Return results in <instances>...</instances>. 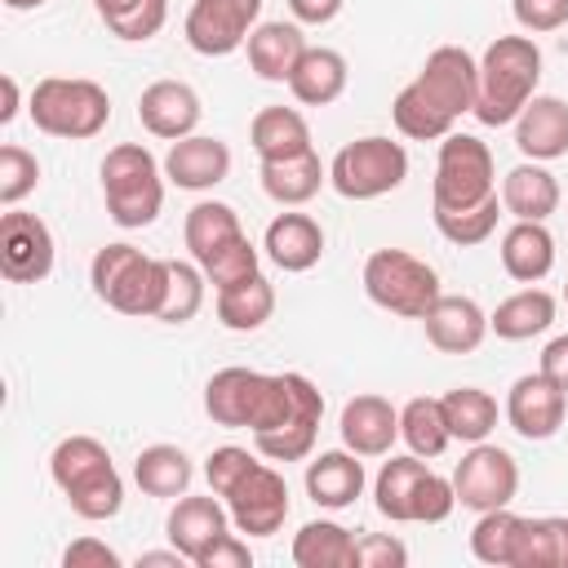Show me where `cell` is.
I'll list each match as a JSON object with an SVG mask.
<instances>
[{"label": "cell", "instance_id": "obj_48", "mask_svg": "<svg viewBox=\"0 0 568 568\" xmlns=\"http://www.w3.org/2000/svg\"><path fill=\"white\" fill-rule=\"evenodd\" d=\"M457 506V493H453V479L426 470V479L417 484V501H413V524H444Z\"/></svg>", "mask_w": 568, "mask_h": 568}, {"label": "cell", "instance_id": "obj_47", "mask_svg": "<svg viewBox=\"0 0 568 568\" xmlns=\"http://www.w3.org/2000/svg\"><path fill=\"white\" fill-rule=\"evenodd\" d=\"M257 466V457L248 453V448H235V444H222V448H213L209 453V462H204V479H209V493H217V497H226L248 470Z\"/></svg>", "mask_w": 568, "mask_h": 568}, {"label": "cell", "instance_id": "obj_55", "mask_svg": "<svg viewBox=\"0 0 568 568\" xmlns=\"http://www.w3.org/2000/svg\"><path fill=\"white\" fill-rule=\"evenodd\" d=\"M182 559H186V555L173 546V550H151V555H142L138 568H182Z\"/></svg>", "mask_w": 568, "mask_h": 568}, {"label": "cell", "instance_id": "obj_2", "mask_svg": "<svg viewBox=\"0 0 568 568\" xmlns=\"http://www.w3.org/2000/svg\"><path fill=\"white\" fill-rule=\"evenodd\" d=\"M49 475L80 519H115L124 506V479L106 444H98L93 435H67L49 453Z\"/></svg>", "mask_w": 568, "mask_h": 568}, {"label": "cell", "instance_id": "obj_51", "mask_svg": "<svg viewBox=\"0 0 568 568\" xmlns=\"http://www.w3.org/2000/svg\"><path fill=\"white\" fill-rule=\"evenodd\" d=\"M253 564V550H248V541L244 537H235V532H222L213 546H204L200 550V559H195V568H248Z\"/></svg>", "mask_w": 568, "mask_h": 568}, {"label": "cell", "instance_id": "obj_14", "mask_svg": "<svg viewBox=\"0 0 568 568\" xmlns=\"http://www.w3.org/2000/svg\"><path fill=\"white\" fill-rule=\"evenodd\" d=\"M417 84L453 120H462L466 111H475V98H479V62L462 44H439V49L426 53V62L417 71Z\"/></svg>", "mask_w": 568, "mask_h": 568}, {"label": "cell", "instance_id": "obj_52", "mask_svg": "<svg viewBox=\"0 0 568 568\" xmlns=\"http://www.w3.org/2000/svg\"><path fill=\"white\" fill-rule=\"evenodd\" d=\"M120 564L124 559L106 541H98V537H80V541H71L62 550V568H120Z\"/></svg>", "mask_w": 568, "mask_h": 568}, {"label": "cell", "instance_id": "obj_38", "mask_svg": "<svg viewBox=\"0 0 568 568\" xmlns=\"http://www.w3.org/2000/svg\"><path fill=\"white\" fill-rule=\"evenodd\" d=\"M439 404H444L448 435L462 439V444H479L497 426V399L479 386H453L448 395H439Z\"/></svg>", "mask_w": 568, "mask_h": 568}, {"label": "cell", "instance_id": "obj_13", "mask_svg": "<svg viewBox=\"0 0 568 568\" xmlns=\"http://www.w3.org/2000/svg\"><path fill=\"white\" fill-rule=\"evenodd\" d=\"M0 271L9 284H36L53 271V231L22 209L0 217Z\"/></svg>", "mask_w": 568, "mask_h": 568}, {"label": "cell", "instance_id": "obj_34", "mask_svg": "<svg viewBox=\"0 0 568 568\" xmlns=\"http://www.w3.org/2000/svg\"><path fill=\"white\" fill-rule=\"evenodd\" d=\"M297 568H355V532L333 519H311L293 537Z\"/></svg>", "mask_w": 568, "mask_h": 568}, {"label": "cell", "instance_id": "obj_1", "mask_svg": "<svg viewBox=\"0 0 568 568\" xmlns=\"http://www.w3.org/2000/svg\"><path fill=\"white\" fill-rule=\"evenodd\" d=\"M541 80V49L532 36H497L484 58H479V98H475V120L479 124H515L528 98L537 93Z\"/></svg>", "mask_w": 568, "mask_h": 568}, {"label": "cell", "instance_id": "obj_17", "mask_svg": "<svg viewBox=\"0 0 568 568\" xmlns=\"http://www.w3.org/2000/svg\"><path fill=\"white\" fill-rule=\"evenodd\" d=\"M426 342L444 355H470L484 337H488V315L475 297L466 293H439L435 306L422 315Z\"/></svg>", "mask_w": 568, "mask_h": 568}, {"label": "cell", "instance_id": "obj_15", "mask_svg": "<svg viewBox=\"0 0 568 568\" xmlns=\"http://www.w3.org/2000/svg\"><path fill=\"white\" fill-rule=\"evenodd\" d=\"M564 413H568V390L555 386L541 368L515 377V386L506 395V422L515 426V435H524V439H550V435H559Z\"/></svg>", "mask_w": 568, "mask_h": 568}, {"label": "cell", "instance_id": "obj_16", "mask_svg": "<svg viewBox=\"0 0 568 568\" xmlns=\"http://www.w3.org/2000/svg\"><path fill=\"white\" fill-rule=\"evenodd\" d=\"M204 106H200V93L186 84V80H155L142 89L138 98V120L151 138H164V142H178V138H191L195 124H200Z\"/></svg>", "mask_w": 568, "mask_h": 568}, {"label": "cell", "instance_id": "obj_32", "mask_svg": "<svg viewBox=\"0 0 568 568\" xmlns=\"http://www.w3.org/2000/svg\"><path fill=\"white\" fill-rule=\"evenodd\" d=\"M275 315V288L271 280L257 271L231 288H217V324L231 333H253Z\"/></svg>", "mask_w": 568, "mask_h": 568}, {"label": "cell", "instance_id": "obj_56", "mask_svg": "<svg viewBox=\"0 0 568 568\" xmlns=\"http://www.w3.org/2000/svg\"><path fill=\"white\" fill-rule=\"evenodd\" d=\"M0 93H4V106H0V124H9L18 115V80L13 75H0Z\"/></svg>", "mask_w": 568, "mask_h": 568}, {"label": "cell", "instance_id": "obj_36", "mask_svg": "<svg viewBox=\"0 0 568 568\" xmlns=\"http://www.w3.org/2000/svg\"><path fill=\"white\" fill-rule=\"evenodd\" d=\"M510 568H568V515L524 519Z\"/></svg>", "mask_w": 568, "mask_h": 568}, {"label": "cell", "instance_id": "obj_30", "mask_svg": "<svg viewBox=\"0 0 568 568\" xmlns=\"http://www.w3.org/2000/svg\"><path fill=\"white\" fill-rule=\"evenodd\" d=\"M501 266L519 284L546 280L555 266V235L546 231V222H515L501 235Z\"/></svg>", "mask_w": 568, "mask_h": 568}, {"label": "cell", "instance_id": "obj_5", "mask_svg": "<svg viewBox=\"0 0 568 568\" xmlns=\"http://www.w3.org/2000/svg\"><path fill=\"white\" fill-rule=\"evenodd\" d=\"M31 120L40 133L49 138H67V142H84V138H98L111 120V98L98 80H84V75H44L36 89H31V102H27Z\"/></svg>", "mask_w": 568, "mask_h": 568}, {"label": "cell", "instance_id": "obj_23", "mask_svg": "<svg viewBox=\"0 0 568 568\" xmlns=\"http://www.w3.org/2000/svg\"><path fill=\"white\" fill-rule=\"evenodd\" d=\"M262 248L280 271L302 275L324 257V226L311 213H280V217H271Z\"/></svg>", "mask_w": 568, "mask_h": 568}, {"label": "cell", "instance_id": "obj_41", "mask_svg": "<svg viewBox=\"0 0 568 568\" xmlns=\"http://www.w3.org/2000/svg\"><path fill=\"white\" fill-rule=\"evenodd\" d=\"M430 213H435V231H439L448 244L470 248V244H484V240L497 231V217H501L506 209H501L497 195H488V200L462 204V209H439V204H430Z\"/></svg>", "mask_w": 568, "mask_h": 568}, {"label": "cell", "instance_id": "obj_11", "mask_svg": "<svg viewBox=\"0 0 568 568\" xmlns=\"http://www.w3.org/2000/svg\"><path fill=\"white\" fill-rule=\"evenodd\" d=\"M226 510H231V524L235 532H248V537H271L284 528L288 519V484L275 466L257 462L226 497Z\"/></svg>", "mask_w": 568, "mask_h": 568}, {"label": "cell", "instance_id": "obj_9", "mask_svg": "<svg viewBox=\"0 0 568 568\" xmlns=\"http://www.w3.org/2000/svg\"><path fill=\"white\" fill-rule=\"evenodd\" d=\"M453 493L466 510H497V506H510L515 493H519V466L506 448L479 439L462 453V462L453 466Z\"/></svg>", "mask_w": 568, "mask_h": 568}, {"label": "cell", "instance_id": "obj_10", "mask_svg": "<svg viewBox=\"0 0 568 568\" xmlns=\"http://www.w3.org/2000/svg\"><path fill=\"white\" fill-rule=\"evenodd\" d=\"M262 0H195L186 9V44L204 58H226L248 44Z\"/></svg>", "mask_w": 568, "mask_h": 568}, {"label": "cell", "instance_id": "obj_26", "mask_svg": "<svg viewBox=\"0 0 568 568\" xmlns=\"http://www.w3.org/2000/svg\"><path fill=\"white\" fill-rule=\"evenodd\" d=\"M501 209L515 217V222H546L555 209H559V182L546 164L537 160H524L506 173L501 182Z\"/></svg>", "mask_w": 568, "mask_h": 568}, {"label": "cell", "instance_id": "obj_53", "mask_svg": "<svg viewBox=\"0 0 568 568\" xmlns=\"http://www.w3.org/2000/svg\"><path fill=\"white\" fill-rule=\"evenodd\" d=\"M555 386H564L568 390V333H559V337H550L546 346H541V364H537Z\"/></svg>", "mask_w": 568, "mask_h": 568}, {"label": "cell", "instance_id": "obj_43", "mask_svg": "<svg viewBox=\"0 0 568 568\" xmlns=\"http://www.w3.org/2000/svg\"><path fill=\"white\" fill-rule=\"evenodd\" d=\"M519 524H524V515H515L510 506L484 510L479 524L470 528V555H475L479 564L510 568V564H515V537H519Z\"/></svg>", "mask_w": 568, "mask_h": 568}, {"label": "cell", "instance_id": "obj_40", "mask_svg": "<svg viewBox=\"0 0 568 568\" xmlns=\"http://www.w3.org/2000/svg\"><path fill=\"white\" fill-rule=\"evenodd\" d=\"M235 235H244V226H240V213H235L231 204H222V200H200V204L186 209L182 240H186V248H191L195 262H204L217 244H226V240H235Z\"/></svg>", "mask_w": 568, "mask_h": 568}, {"label": "cell", "instance_id": "obj_7", "mask_svg": "<svg viewBox=\"0 0 568 568\" xmlns=\"http://www.w3.org/2000/svg\"><path fill=\"white\" fill-rule=\"evenodd\" d=\"M408 178V151L382 133H368V138H355L346 142L333 164H328V182L342 200H377V195H390L399 191Z\"/></svg>", "mask_w": 568, "mask_h": 568}, {"label": "cell", "instance_id": "obj_19", "mask_svg": "<svg viewBox=\"0 0 568 568\" xmlns=\"http://www.w3.org/2000/svg\"><path fill=\"white\" fill-rule=\"evenodd\" d=\"M342 444L359 457H386L390 444L399 439V408L382 395H355L342 404Z\"/></svg>", "mask_w": 568, "mask_h": 568}, {"label": "cell", "instance_id": "obj_20", "mask_svg": "<svg viewBox=\"0 0 568 568\" xmlns=\"http://www.w3.org/2000/svg\"><path fill=\"white\" fill-rule=\"evenodd\" d=\"M164 532H169V546H178L195 564L204 546H213L222 532H231V510L217 493H209V497H186L182 493V497H173Z\"/></svg>", "mask_w": 568, "mask_h": 568}, {"label": "cell", "instance_id": "obj_21", "mask_svg": "<svg viewBox=\"0 0 568 568\" xmlns=\"http://www.w3.org/2000/svg\"><path fill=\"white\" fill-rule=\"evenodd\" d=\"M226 173H231V146L222 138L191 133L178 138L164 155V178L182 191H213L217 182H226Z\"/></svg>", "mask_w": 568, "mask_h": 568}, {"label": "cell", "instance_id": "obj_18", "mask_svg": "<svg viewBox=\"0 0 568 568\" xmlns=\"http://www.w3.org/2000/svg\"><path fill=\"white\" fill-rule=\"evenodd\" d=\"M271 386V373H257V368H217L204 386V413L217 422V426H231V430H248L253 417H257V404Z\"/></svg>", "mask_w": 568, "mask_h": 568}, {"label": "cell", "instance_id": "obj_27", "mask_svg": "<svg viewBox=\"0 0 568 568\" xmlns=\"http://www.w3.org/2000/svg\"><path fill=\"white\" fill-rule=\"evenodd\" d=\"M346 80H351L346 58L337 49H328V44H311L302 53L297 71L288 75V89H293V98L302 106H328V102H337L346 93Z\"/></svg>", "mask_w": 568, "mask_h": 568}, {"label": "cell", "instance_id": "obj_50", "mask_svg": "<svg viewBox=\"0 0 568 568\" xmlns=\"http://www.w3.org/2000/svg\"><path fill=\"white\" fill-rule=\"evenodd\" d=\"M404 564H408V546L399 537L386 532L355 537V568H404Z\"/></svg>", "mask_w": 568, "mask_h": 568}, {"label": "cell", "instance_id": "obj_42", "mask_svg": "<svg viewBox=\"0 0 568 568\" xmlns=\"http://www.w3.org/2000/svg\"><path fill=\"white\" fill-rule=\"evenodd\" d=\"M93 9L106 22V31L129 44L151 40L169 18V0H93Z\"/></svg>", "mask_w": 568, "mask_h": 568}, {"label": "cell", "instance_id": "obj_6", "mask_svg": "<svg viewBox=\"0 0 568 568\" xmlns=\"http://www.w3.org/2000/svg\"><path fill=\"white\" fill-rule=\"evenodd\" d=\"M359 280H364L368 302L390 311V315H399V320H422L435 306V297L444 293L435 266L422 262L408 248H377V253H368Z\"/></svg>", "mask_w": 568, "mask_h": 568}, {"label": "cell", "instance_id": "obj_8", "mask_svg": "<svg viewBox=\"0 0 568 568\" xmlns=\"http://www.w3.org/2000/svg\"><path fill=\"white\" fill-rule=\"evenodd\" d=\"M497 195L493 186V151L475 133H448L439 138V160H435V182H430V204L439 209H462Z\"/></svg>", "mask_w": 568, "mask_h": 568}, {"label": "cell", "instance_id": "obj_22", "mask_svg": "<svg viewBox=\"0 0 568 568\" xmlns=\"http://www.w3.org/2000/svg\"><path fill=\"white\" fill-rule=\"evenodd\" d=\"M515 146L537 164L568 155V102L550 93H532L515 120Z\"/></svg>", "mask_w": 568, "mask_h": 568}, {"label": "cell", "instance_id": "obj_46", "mask_svg": "<svg viewBox=\"0 0 568 568\" xmlns=\"http://www.w3.org/2000/svg\"><path fill=\"white\" fill-rule=\"evenodd\" d=\"M40 186V160L27 146H0V204L18 209Z\"/></svg>", "mask_w": 568, "mask_h": 568}, {"label": "cell", "instance_id": "obj_39", "mask_svg": "<svg viewBox=\"0 0 568 568\" xmlns=\"http://www.w3.org/2000/svg\"><path fill=\"white\" fill-rule=\"evenodd\" d=\"M399 439L408 444V453L417 457H439L453 435H448V422H444V404L435 395H413L404 408H399Z\"/></svg>", "mask_w": 568, "mask_h": 568}, {"label": "cell", "instance_id": "obj_44", "mask_svg": "<svg viewBox=\"0 0 568 568\" xmlns=\"http://www.w3.org/2000/svg\"><path fill=\"white\" fill-rule=\"evenodd\" d=\"M204 271L195 262H169V280H164V302L155 311L160 324H186L200 315L204 306Z\"/></svg>", "mask_w": 568, "mask_h": 568}, {"label": "cell", "instance_id": "obj_24", "mask_svg": "<svg viewBox=\"0 0 568 568\" xmlns=\"http://www.w3.org/2000/svg\"><path fill=\"white\" fill-rule=\"evenodd\" d=\"M364 493V462L351 448H328L306 462V497L324 510H346Z\"/></svg>", "mask_w": 568, "mask_h": 568}, {"label": "cell", "instance_id": "obj_58", "mask_svg": "<svg viewBox=\"0 0 568 568\" xmlns=\"http://www.w3.org/2000/svg\"><path fill=\"white\" fill-rule=\"evenodd\" d=\"M564 302H568V284H564Z\"/></svg>", "mask_w": 568, "mask_h": 568}, {"label": "cell", "instance_id": "obj_29", "mask_svg": "<svg viewBox=\"0 0 568 568\" xmlns=\"http://www.w3.org/2000/svg\"><path fill=\"white\" fill-rule=\"evenodd\" d=\"M248 142L257 160H288L311 151V124L297 106H262L248 124Z\"/></svg>", "mask_w": 568, "mask_h": 568}, {"label": "cell", "instance_id": "obj_3", "mask_svg": "<svg viewBox=\"0 0 568 568\" xmlns=\"http://www.w3.org/2000/svg\"><path fill=\"white\" fill-rule=\"evenodd\" d=\"M164 280H169V257H146L133 244H102L89 262V284L93 293L133 320H155L164 302Z\"/></svg>", "mask_w": 568, "mask_h": 568}, {"label": "cell", "instance_id": "obj_57", "mask_svg": "<svg viewBox=\"0 0 568 568\" xmlns=\"http://www.w3.org/2000/svg\"><path fill=\"white\" fill-rule=\"evenodd\" d=\"M4 4H9V9H40L44 0H4Z\"/></svg>", "mask_w": 568, "mask_h": 568}, {"label": "cell", "instance_id": "obj_25", "mask_svg": "<svg viewBox=\"0 0 568 568\" xmlns=\"http://www.w3.org/2000/svg\"><path fill=\"white\" fill-rule=\"evenodd\" d=\"M244 49H248V67H253L257 80L288 84V75L297 71V62L311 44H306L297 22H257Z\"/></svg>", "mask_w": 568, "mask_h": 568}, {"label": "cell", "instance_id": "obj_49", "mask_svg": "<svg viewBox=\"0 0 568 568\" xmlns=\"http://www.w3.org/2000/svg\"><path fill=\"white\" fill-rule=\"evenodd\" d=\"M510 13L532 36H546V31L568 27V0H510Z\"/></svg>", "mask_w": 568, "mask_h": 568}, {"label": "cell", "instance_id": "obj_31", "mask_svg": "<svg viewBox=\"0 0 568 568\" xmlns=\"http://www.w3.org/2000/svg\"><path fill=\"white\" fill-rule=\"evenodd\" d=\"M555 306L559 302L546 288L528 284V288H519V293L497 302V311L488 315V333H497L501 342H528V337H537V333H546L555 324Z\"/></svg>", "mask_w": 568, "mask_h": 568}, {"label": "cell", "instance_id": "obj_37", "mask_svg": "<svg viewBox=\"0 0 568 568\" xmlns=\"http://www.w3.org/2000/svg\"><path fill=\"white\" fill-rule=\"evenodd\" d=\"M390 120H395V129L404 133V138H413V142H435V138H448L453 133V115L417 84V80H408L399 93H395V102H390Z\"/></svg>", "mask_w": 568, "mask_h": 568}, {"label": "cell", "instance_id": "obj_35", "mask_svg": "<svg viewBox=\"0 0 568 568\" xmlns=\"http://www.w3.org/2000/svg\"><path fill=\"white\" fill-rule=\"evenodd\" d=\"M191 475L195 466L178 444H151L133 462V479L146 497H182L191 488Z\"/></svg>", "mask_w": 568, "mask_h": 568}, {"label": "cell", "instance_id": "obj_54", "mask_svg": "<svg viewBox=\"0 0 568 568\" xmlns=\"http://www.w3.org/2000/svg\"><path fill=\"white\" fill-rule=\"evenodd\" d=\"M342 4L346 0H288V13L297 22H306V27H324V22H333L342 13Z\"/></svg>", "mask_w": 568, "mask_h": 568}, {"label": "cell", "instance_id": "obj_28", "mask_svg": "<svg viewBox=\"0 0 568 568\" xmlns=\"http://www.w3.org/2000/svg\"><path fill=\"white\" fill-rule=\"evenodd\" d=\"M324 182H328V169L315 155V146L302 151V155H288V160H262V191L284 209H297V204L315 200Z\"/></svg>", "mask_w": 568, "mask_h": 568}, {"label": "cell", "instance_id": "obj_4", "mask_svg": "<svg viewBox=\"0 0 568 568\" xmlns=\"http://www.w3.org/2000/svg\"><path fill=\"white\" fill-rule=\"evenodd\" d=\"M164 169L142 142H120L102 160V200L115 226L138 231L151 226L164 209Z\"/></svg>", "mask_w": 568, "mask_h": 568}, {"label": "cell", "instance_id": "obj_45", "mask_svg": "<svg viewBox=\"0 0 568 568\" xmlns=\"http://www.w3.org/2000/svg\"><path fill=\"white\" fill-rule=\"evenodd\" d=\"M257 262H262V253L253 248V240H248V235H235V240L217 244V248H213L204 262H195V266L204 271V280H209L213 288H231V284L257 275V271H262Z\"/></svg>", "mask_w": 568, "mask_h": 568}, {"label": "cell", "instance_id": "obj_33", "mask_svg": "<svg viewBox=\"0 0 568 568\" xmlns=\"http://www.w3.org/2000/svg\"><path fill=\"white\" fill-rule=\"evenodd\" d=\"M426 462L417 453L408 457H390L382 462L377 479H373V497H377V510L390 519V524H413V501H417V484L426 479Z\"/></svg>", "mask_w": 568, "mask_h": 568}, {"label": "cell", "instance_id": "obj_12", "mask_svg": "<svg viewBox=\"0 0 568 568\" xmlns=\"http://www.w3.org/2000/svg\"><path fill=\"white\" fill-rule=\"evenodd\" d=\"M288 386H293V404H288L284 422L275 430L253 435L257 453L271 457V462H302V457H311L315 435H320V417H324V395H320V386L306 373H288Z\"/></svg>", "mask_w": 568, "mask_h": 568}]
</instances>
